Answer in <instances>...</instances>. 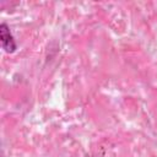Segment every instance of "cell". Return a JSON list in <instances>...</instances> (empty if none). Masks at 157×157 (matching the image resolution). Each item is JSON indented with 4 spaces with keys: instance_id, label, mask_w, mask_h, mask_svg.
I'll return each instance as SVG.
<instances>
[{
    "instance_id": "cell-1",
    "label": "cell",
    "mask_w": 157,
    "mask_h": 157,
    "mask_svg": "<svg viewBox=\"0 0 157 157\" xmlns=\"http://www.w3.org/2000/svg\"><path fill=\"white\" fill-rule=\"evenodd\" d=\"M0 40H1V47L6 53L11 54L17 49L16 42L10 32V27L5 22L0 25Z\"/></svg>"
}]
</instances>
